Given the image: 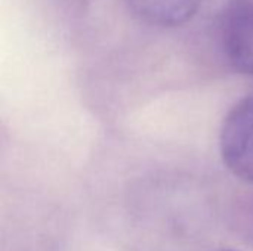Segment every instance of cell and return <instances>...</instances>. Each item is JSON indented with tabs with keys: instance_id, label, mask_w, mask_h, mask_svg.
Here are the masks:
<instances>
[{
	"instance_id": "cell-1",
	"label": "cell",
	"mask_w": 253,
	"mask_h": 251,
	"mask_svg": "<svg viewBox=\"0 0 253 251\" xmlns=\"http://www.w3.org/2000/svg\"><path fill=\"white\" fill-rule=\"evenodd\" d=\"M219 149L227 169L253 183V95L239 101L224 118Z\"/></svg>"
},
{
	"instance_id": "cell-2",
	"label": "cell",
	"mask_w": 253,
	"mask_h": 251,
	"mask_svg": "<svg viewBox=\"0 0 253 251\" xmlns=\"http://www.w3.org/2000/svg\"><path fill=\"white\" fill-rule=\"evenodd\" d=\"M219 37L231 67L253 75V0H228L219 16Z\"/></svg>"
},
{
	"instance_id": "cell-3",
	"label": "cell",
	"mask_w": 253,
	"mask_h": 251,
	"mask_svg": "<svg viewBox=\"0 0 253 251\" xmlns=\"http://www.w3.org/2000/svg\"><path fill=\"white\" fill-rule=\"evenodd\" d=\"M129 9L144 22L156 27H178L188 22L202 0H126Z\"/></svg>"
},
{
	"instance_id": "cell-4",
	"label": "cell",
	"mask_w": 253,
	"mask_h": 251,
	"mask_svg": "<svg viewBox=\"0 0 253 251\" xmlns=\"http://www.w3.org/2000/svg\"><path fill=\"white\" fill-rule=\"evenodd\" d=\"M224 251H234V250H224Z\"/></svg>"
}]
</instances>
